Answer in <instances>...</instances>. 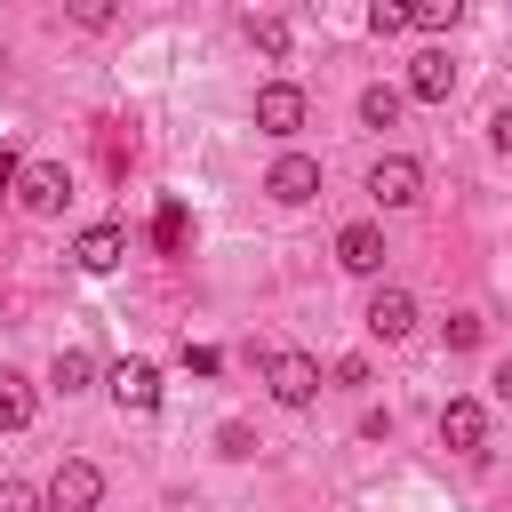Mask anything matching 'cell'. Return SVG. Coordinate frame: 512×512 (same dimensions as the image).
Segmentation results:
<instances>
[{"label":"cell","mask_w":512,"mask_h":512,"mask_svg":"<svg viewBox=\"0 0 512 512\" xmlns=\"http://www.w3.org/2000/svg\"><path fill=\"white\" fill-rule=\"evenodd\" d=\"M184 368H192V376H216L224 352H216V344H184Z\"/></svg>","instance_id":"cell-23"},{"label":"cell","mask_w":512,"mask_h":512,"mask_svg":"<svg viewBox=\"0 0 512 512\" xmlns=\"http://www.w3.org/2000/svg\"><path fill=\"white\" fill-rule=\"evenodd\" d=\"M48 504V488H32V480H0V512H40Z\"/></svg>","instance_id":"cell-20"},{"label":"cell","mask_w":512,"mask_h":512,"mask_svg":"<svg viewBox=\"0 0 512 512\" xmlns=\"http://www.w3.org/2000/svg\"><path fill=\"white\" fill-rule=\"evenodd\" d=\"M488 392H496V400H512V360H504V368L488 376Z\"/></svg>","instance_id":"cell-28"},{"label":"cell","mask_w":512,"mask_h":512,"mask_svg":"<svg viewBox=\"0 0 512 512\" xmlns=\"http://www.w3.org/2000/svg\"><path fill=\"white\" fill-rule=\"evenodd\" d=\"M72 24H80V32H104V24H112V8H104V0H80V8H72Z\"/></svg>","instance_id":"cell-24"},{"label":"cell","mask_w":512,"mask_h":512,"mask_svg":"<svg viewBox=\"0 0 512 512\" xmlns=\"http://www.w3.org/2000/svg\"><path fill=\"white\" fill-rule=\"evenodd\" d=\"M16 184H24V160H16L8 144H0V192H16Z\"/></svg>","instance_id":"cell-27"},{"label":"cell","mask_w":512,"mask_h":512,"mask_svg":"<svg viewBox=\"0 0 512 512\" xmlns=\"http://www.w3.org/2000/svg\"><path fill=\"white\" fill-rule=\"evenodd\" d=\"M368 32H376V40L408 32V8H400V0H376V8H368Z\"/></svg>","instance_id":"cell-21"},{"label":"cell","mask_w":512,"mask_h":512,"mask_svg":"<svg viewBox=\"0 0 512 512\" xmlns=\"http://www.w3.org/2000/svg\"><path fill=\"white\" fill-rule=\"evenodd\" d=\"M216 456L248 464V456H256V432H248V424H224V432H216Z\"/></svg>","instance_id":"cell-22"},{"label":"cell","mask_w":512,"mask_h":512,"mask_svg":"<svg viewBox=\"0 0 512 512\" xmlns=\"http://www.w3.org/2000/svg\"><path fill=\"white\" fill-rule=\"evenodd\" d=\"M440 448L480 456V448H488V408H480V400H448V408H440Z\"/></svg>","instance_id":"cell-7"},{"label":"cell","mask_w":512,"mask_h":512,"mask_svg":"<svg viewBox=\"0 0 512 512\" xmlns=\"http://www.w3.org/2000/svg\"><path fill=\"white\" fill-rule=\"evenodd\" d=\"M336 264L360 272V280H376V272H384V232H376V224H344V232H336Z\"/></svg>","instance_id":"cell-9"},{"label":"cell","mask_w":512,"mask_h":512,"mask_svg":"<svg viewBox=\"0 0 512 512\" xmlns=\"http://www.w3.org/2000/svg\"><path fill=\"white\" fill-rule=\"evenodd\" d=\"M488 144H496V152H512V104H496V112H488Z\"/></svg>","instance_id":"cell-26"},{"label":"cell","mask_w":512,"mask_h":512,"mask_svg":"<svg viewBox=\"0 0 512 512\" xmlns=\"http://www.w3.org/2000/svg\"><path fill=\"white\" fill-rule=\"evenodd\" d=\"M16 200H24V216H56V208L72 200V176H64L56 160H32L24 184H16Z\"/></svg>","instance_id":"cell-6"},{"label":"cell","mask_w":512,"mask_h":512,"mask_svg":"<svg viewBox=\"0 0 512 512\" xmlns=\"http://www.w3.org/2000/svg\"><path fill=\"white\" fill-rule=\"evenodd\" d=\"M368 200H376V208H416V200H424V160L384 152V160L368 168Z\"/></svg>","instance_id":"cell-1"},{"label":"cell","mask_w":512,"mask_h":512,"mask_svg":"<svg viewBox=\"0 0 512 512\" xmlns=\"http://www.w3.org/2000/svg\"><path fill=\"white\" fill-rule=\"evenodd\" d=\"M336 384H344V392H368V360H360V352H352V360H336Z\"/></svg>","instance_id":"cell-25"},{"label":"cell","mask_w":512,"mask_h":512,"mask_svg":"<svg viewBox=\"0 0 512 512\" xmlns=\"http://www.w3.org/2000/svg\"><path fill=\"white\" fill-rule=\"evenodd\" d=\"M408 328H416V296H408V288H376V296H368V336L400 344Z\"/></svg>","instance_id":"cell-10"},{"label":"cell","mask_w":512,"mask_h":512,"mask_svg":"<svg viewBox=\"0 0 512 512\" xmlns=\"http://www.w3.org/2000/svg\"><path fill=\"white\" fill-rule=\"evenodd\" d=\"M480 336H488V320H480V312H448V352H472Z\"/></svg>","instance_id":"cell-19"},{"label":"cell","mask_w":512,"mask_h":512,"mask_svg":"<svg viewBox=\"0 0 512 512\" xmlns=\"http://www.w3.org/2000/svg\"><path fill=\"white\" fill-rule=\"evenodd\" d=\"M248 40H256L264 56H288V24H280V16H248Z\"/></svg>","instance_id":"cell-18"},{"label":"cell","mask_w":512,"mask_h":512,"mask_svg":"<svg viewBox=\"0 0 512 512\" xmlns=\"http://www.w3.org/2000/svg\"><path fill=\"white\" fill-rule=\"evenodd\" d=\"M120 256H128V232H120V224H88V232L72 240V264H80V272H112Z\"/></svg>","instance_id":"cell-12"},{"label":"cell","mask_w":512,"mask_h":512,"mask_svg":"<svg viewBox=\"0 0 512 512\" xmlns=\"http://www.w3.org/2000/svg\"><path fill=\"white\" fill-rule=\"evenodd\" d=\"M448 88H456V56H448V48H424V56L408 64V96H416V104H440Z\"/></svg>","instance_id":"cell-11"},{"label":"cell","mask_w":512,"mask_h":512,"mask_svg":"<svg viewBox=\"0 0 512 512\" xmlns=\"http://www.w3.org/2000/svg\"><path fill=\"white\" fill-rule=\"evenodd\" d=\"M0 64H8V48H0Z\"/></svg>","instance_id":"cell-29"},{"label":"cell","mask_w":512,"mask_h":512,"mask_svg":"<svg viewBox=\"0 0 512 512\" xmlns=\"http://www.w3.org/2000/svg\"><path fill=\"white\" fill-rule=\"evenodd\" d=\"M408 24H416V32H448V24H464V0H416Z\"/></svg>","instance_id":"cell-17"},{"label":"cell","mask_w":512,"mask_h":512,"mask_svg":"<svg viewBox=\"0 0 512 512\" xmlns=\"http://www.w3.org/2000/svg\"><path fill=\"white\" fill-rule=\"evenodd\" d=\"M400 104H408V96H400V88H384V80H376V88H360V120H368V128H392V120H400Z\"/></svg>","instance_id":"cell-16"},{"label":"cell","mask_w":512,"mask_h":512,"mask_svg":"<svg viewBox=\"0 0 512 512\" xmlns=\"http://www.w3.org/2000/svg\"><path fill=\"white\" fill-rule=\"evenodd\" d=\"M152 248H160V256H184V248H192V208H184V200H160V216H152Z\"/></svg>","instance_id":"cell-13"},{"label":"cell","mask_w":512,"mask_h":512,"mask_svg":"<svg viewBox=\"0 0 512 512\" xmlns=\"http://www.w3.org/2000/svg\"><path fill=\"white\" fill-rule=\"evenodd\" d=\"M112 400H120L128 416H152V408H160V368H152V360H120V368H112Z\"/></svg>","instance_id":"cell-8"},{"label":"cell","mask_w":512,"mask_h":512,"mask_svg":"<svg viewBox=\"0 0 512 512\" xmlns=\"http://www.w3.org/2000/svg\"><path fill=\"white\" fill-rule=\"evenodd\" d=\"M48 384H56V392H64V400H72V392H88V384H96V360H88V352H80V344H64V352H56V360H48Z\"/></svg>","instance_id":"cell-14"},{"label":"cell","mask_w":512,"mask_h":512,"mask_svg":"<svg viewBox=\"0 0 512 512\" xmlns=\"http://www.w3.org/2000/svg\"><path fill=\"white\" fill-rule=\"evenodd\" d=\"M264 384H272L280 408H312V400H320V360H312V352H272Z\"/></svg>","instance_id":"cell-3"},{"label":"cell","mask_w":512,"mask_h":512,"mask_svg":"<svg viewBox=\"0 0 512 512\" xmlns=\"http://www.w3.org/2000/svg\"><path fill=\"white\" fill-rule=\"evenodd\" d=\"M32 424V384L16 368H0V432H24Z\"/></svg>","instance_id":"cell-15"},{"label":"cell","mask_w":512,"mask_h":512,"mask_svg":"<svg viewBox=\"0 0 512 512\" xmlns=\"http://www.w3.org/2000/svg\"><path fill=\"white\" fill-rule=\"evenodd\" d=\"M256 128L288 144V136L304 128V88H296V80H264V88H256Z\"/></svg>","instance_id":"cell-4"},{"label":"cell","mask_w":512,"mask_h":512,"mask_svg":"<svg viewBox=\"0 0 512 512\" xmlns=\"http://www.w3.org/2000/svg\"><path fill=\"white\" fill-rule=\"evenodd\" d=\"M96 504H104V472L88 456H64L48 472V512H96Z\"/></svg>","instance_id":"cell-2"},{"label":"cell","mask_w":512,"mask_h":512,"mask_svg":"<svg viewBox=\"0 0 512 512\" xmlns=\"http://www.w3.org/2000/svg\"><path fill=\"white\" fill-rule=\"evenodd\" d=\"M264 192H272L280 208H304V200L320 192V160H312V152H280V160L264 168Z\"/></svg>","instance_id":"cell-5"}]
</instances>
